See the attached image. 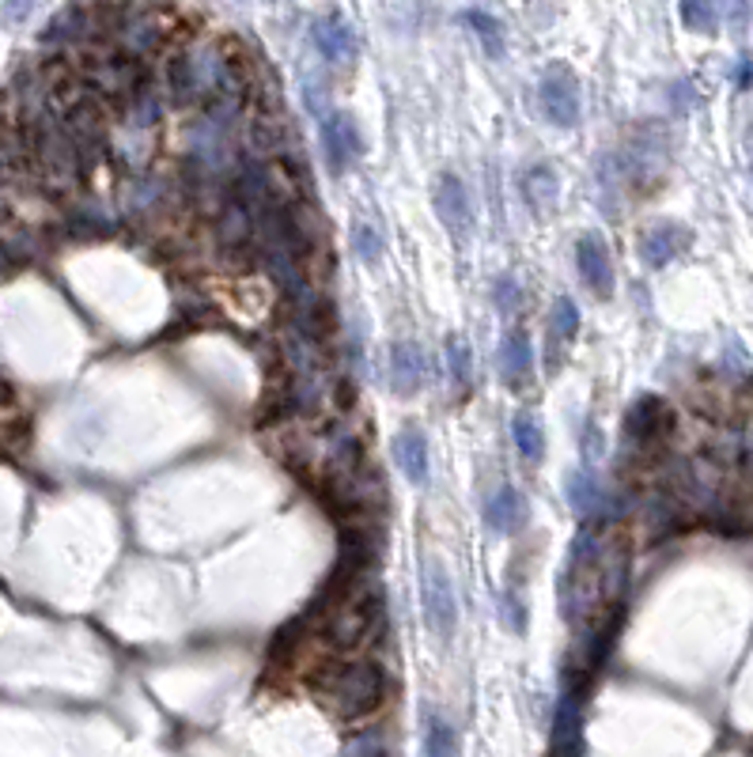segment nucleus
Here are the masks:
<instances>
[{
    "instance_id": "f257e3e1",
    "label": "nucleus",
    "mask_w": 753,
    "mask_h": 757,
    "mask_svg": "<svg viewBox=\"0 0 753 757\" xmlns=\"http://www.w3.org/2000/svg\"><path fill=\"white\" fill-rule=\"evenodd\" d=\"M308 685L334 720L360 723L387 705L390 678L364 655H326L308 670Z\"/></svg>"
},
{
    "instance_id": "f03ea898",
    "label": "nucleus",
    "mask_w": 753,
    "mask_h": 757,
    "mask_svg": "<svg viewBox=\"0 0 753 757\" xmlns=\"http://www.w3.org/2000/svg\"><path fill=\"white\" fill-rule=\"evenodd\" d=\"M538 99L545 118L553 122L556 129H572L579 126V111H583V99H579V80L568 65H549L545 76L538 84Z\"/></svg>"
},
{
    "instance_id": "7ed1b4c3",
    "label": "nucleus",
    "mask_w": 753,
    "mask_h": 757,
    "mask_svg": "<svg viewBox=\"0 0 753 757\" xmlns=\"http://www.w3.org/2000/svg\"><path fill=\"white\" fill-rule=\"evenodd\" d=\"M670 432H674V413L663 398L644 394L640 402H632L629 417H625V443H629L632 451L663 447Z\"/></svg>"
},
{
    "instance_id": "20e7f679",
    "label": "nucleus",
    "mask_w": 753,
    "mask_h": 757,
    "mask_svg": "<svg viewBox=\"0 0 753 757\" xmlns=\"http://www.w3.org/2000/svg\"><path fill=\"white\" fill-rule=\"evenodd\" d=\"M421 591H425V618H428L431 632H436L439 640H447L454 632V626H459V598H454L451 576L443 572V565L431 560L425 568Z\"/></svg>"
},
{
    "instance_id": "39448f33",
    "label": "nucleus",
    "mask_w": 753,
    "mask_h": 757,
    "mask_svg": "<svg viewBox=\"0 0 753 757\" xmlns=\"http://www.w3.org/2000/svg\"><path fill=\"white\" fill-rule=\"evenodd\" d=\"M436 216L454 239H466L474 231V205H469V190L459 175L447 171L436 182Z\"/></svg>"
},
{
    "instance_id": "423d86ee",
    "label": "nucleus",
    "mask_w": 753,
    "mask_h": 757,
    "mask_svg": "<svg viewBox=\"0 0 753 757\" xmlns=\"http://www.w3.org/2000/svg\"><path fill=\"white\" fill-rule=\"evenodd\" d=\"M576 269L579 280L591 288L594 300H610L614 295V262H610V251L599 236H579L576 243Z\"/></svg>"
},
{
    "instance_id": "0eeeda50",
    "label": "nucleus",
    "mask_w": 753,
    "mask_h": 757,
    "mask_svg": "<svg viewBox=\"0 0 753 757\" xmlns=\"http://www.w3.org/2000/svg\"><path fill=\"white\" fill-rule=\"evenodd\" d=\"M323 144L329 155V167L344 171L349 163H356L364 155V137H360L356 122L344 111H329L323 114Z\"/></svg>"
},
{
    "instance_id": "6e6552de",
    "label": "nucleus",
    "mask_w": 753,
    "mask_h": 757,
    "mask_svg": "<svg viewBox=\"0 0 753 757\" xmlns=\"http://www.w3.org/2000/svg\"><path fill=\"white\" fill-rule=\"evenodd\" d=\"M311 38H315L318 53H323L329 65L344 68V65H352V61H356V50H360L356 35H352V27L337 12L318 15L315 27H311Z\"/></svg>"
},
{
    "instance_id": "1a4fd4ad",
    "label": "nucleus",
    "mask_w": 753,
    "mask_h": 757,
    "mask_svg": "<svg viewBox=\"0 0 753 757\" xmlns=\"http://www.w3.org/2000/svg\"><path fill=\"white\" fill-rule=\"evenodd\" d=\"M689 239H693V236H689V228H681V224H670V220H658V224H651L644 236H640L637 251L651 265V269H663V265H670L674 257L686 254Z\"/></svg>"
},
{
    "instance_id": "9d476101",
    "label": "nucleus",
    "mask_w": 753,
    "mask_h": 757,
    "mask_svg": "<svg viewBox=\"0 0 753 757\" xmlns=\"http://www.w3.org/2000/svg\"><path fill=\"white\" fill-rule=\"evenodd\" d=\"M530 364H535V353H530V338L523 330H512L504 338V345H500V371H504L507 390H527Z\"/></svg>"
},
{
    "instance_id": "9b49d317",
    "label": "nucleus",
    "mask_w": 753,
    "mask_h": 757,
    "mask_svg": "<svg viewBox=\"0 0 753 757\" xmlns=\"http://www.w3.org/2000/svg\"><path fill=\"white\" fill-rule=\"evenodd\" d=\"M390 371H394V390L417 394L428 376V361H425V353H421V345H413V341L394 345V353H390Z\"/></svg>"
},
{
    "instance_id": "f8f14e48",
    "label": "nucleus",
    "mask_w": 753,
    "mask_h": 757,
    "mask_svg": "<svg viewBox=\"0 0 753 757\" xmlns=\"http://www.w3.org/2000/svg\"><path fill=\"white\" fill-rule=\"evenodd\" d=\"M394 458L402 466V474L410 478V485H425L428 481V440L417 428H405L394 440Z\"/></svg>"
},
{
    "instance_id": "ddd939ff",
    "label": "nucleus",
    "mask_w": 753,
    "mask_h": 757,
    "mask_svg": "<svg viewBox=\"0 0 753 757\" xmlns=\"http://www.w3.org/2000/svg\"><path fill=\"white\" fill-rule=\"evenodd\" d=\"M523 522V496L515 489H500L489 504H485V527L497 530V534H507Z\"/></svg>"
},
{
    "instance_id": "4468645a",
    "label": "nucleus",
    "mask_w": 753,
    "mask_h": 757,
    "mask_svg": "<svg viewBox=\"0 0 753 757\" xmlns=\"http://www.w3.org/2000/svg\"><path fill=\"white\" fill-rule=\"evenodd\" d=\"M523 193H527V205L535 209V213H545V209L556 205V193H561V186H556V171L553 167H530L527 178H523Z\"/></svg>"
},
{
    "instance_id": "2eb2a0df",
    "label": "nucleus",
    "mask_w": 753,
    "mask_h": 757,
    "mask_svg": "<svg viewBox=\"0 0 753 757\" xmlns=\"http://www.w3.org/2000/svg\"><path fill=\"white\" fill-rule=\"evenodd\" d=\"M512 440H515V451H519L527 463H541V451H545V436H541V425L530 413H519L512 420Z\"/></svg>"
},
{
    "instance_id": "dca6fc26",
    "label": "nucleus",
    "mask_w": 753,
    "mask_h": 757,
    "mask_svg": "<svg viewBox=\"0 0 753 757\" xmlns=\"http://www.w3.org/2000/svg\"><path fill=\"white\" fill-rule=\"evenodd\" d=\"M425 757H459V735L439 712H431L425 723Z\"/></svg>"
},
{
    "instance_id": "f3484780",
    "label": "nucleus",
    "mask_w": 753,
    "mask_h": 757,
    "mask_svg": "<svg viewBox=\"0 0 753 757\" xmlns=\"http://www.w3.org/2000/svg\"><path fill=\"white\" fill-rule=\"evenodd\" d=\"M681 23L696 35H716L719 0H681Z\"/></svg>"
},
{
    "instance_id": "a211bd4d",
    "label": "nucleus",
    "mask_w": 753,
    "mask_h": 757,
    "mask_svg": "<svg viewBox=\"0 0 753 757\" xmlns=\"http://www.w3.org/2000/svg\"><path fill=\"white\" fill-rule=\"evenodd\" d=\"M549 333H553L561 345H568V341H576L579 333V307L568 300V295H556L553 300V318H549Z\"/></svg>"
},
{
    "instance_id": "6ab92c4d",
    "label": "nucleus",
    "mask_w": 753,
    "mask_h": 757,
    "mask_svg": "<svg viewBox=\"0 0 753 757\" xmlns=\"http://www.w3.org/2000/svg\"><path fill=\"white\" fill-rule=\"evenodd\" d=\"M447 371H451L454 387L469 390V382H474V356H469V345L462 338H447Z\"/></svg>"
},
{
    "instance_id": "aec40b11",
    "label": "nucleus",
    "mask_w": 753,
    "mask_h": 757,
    "mask_svg": "<svg viewBox=\"0 0 753 757\" xmlns=\"http://www.w3.org/2000/svg\"><path fill=\"white\" fill-rule=\"evenodd\" d=\"M466 20H469V27H474V35L481 38L485 53H489V58H504V30H500V23L485 12H466Z\"/></svg>"
},
{
    "instance_id": "412c9836",
    "label": "nucleus",
    "mask_w": 753,
    "mask_h": 757,
    "mask_svg": "<svg viewBox=\"0 0 753 757\" xmlns=\"http://www.w3.org/2000/svg\"><path fill=\"white\" fill-rule=\"evenodd\" d=\"M352 251H356L360 262L375 265V262L382 257V239H379V231H375L372 224L360 220L356 228H352Z\"/></svg>"
},
{
    "instance_id": "4be33fe9",
    "label": "nucleus",
    "mask_w": 753,
    "mask_h": 757,
    "mask_svg": "<svg viewBox=\"0 0 753 757\" xmlns=\"http://www.w3.org/2000/svg\"><path fill=\"white\" fill-rule=\"evenodd\" d=\"M568 501H572L576 512H583V515H591L594 507H599V485H594L591 474H576V478H572Z\"/></svg>"
},
{
    "instance_id": "5701e85b",
    "label": "nucleus",
    "mask_w": 753,
    "mask_h": 757,
    "mask_svg": "<svg viewBox=\"0 0 753 757\" xmlns=\"http://www.w3.org/2000/svg\"><path fill=\"white\" fill-rule=\"evenodd\" d=\"M519 285H515V277H500L497 280V307L504 311V315H512L515 303H519Z\"/></svg>"
},
{
    "instance_id": "b1692460",
    "label": "nucleus",
    "mask_w": 753,
    "mask_h": 757,
    "mask_svg": "<svg viewBox=\"0 0 753 757\" xmlns=\"http://www.w3.org/2000/svg\"><path fill=\"white\" fill-rule=\"evenodd\" d=\"M739 88H742V91L750 88V65H746V61L739 65Z\"/></svg>"
}]
</instances>
